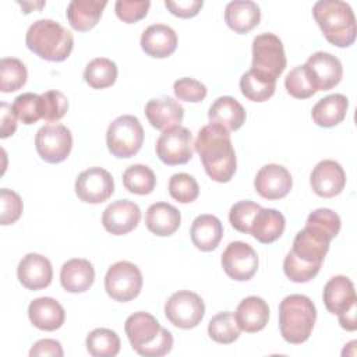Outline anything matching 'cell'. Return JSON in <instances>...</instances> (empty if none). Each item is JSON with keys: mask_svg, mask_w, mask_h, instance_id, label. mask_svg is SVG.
Returning <instances> with one entry per match:
<instances>
[{"mask_svg": "<svg viewBox=\"0 0 357 357\" xmlns=\"http://www.w3.org/2000/svg\"><path fill=\"white\" fill-rule=\"evenodd\" d=\"M165 6L176 17L191 18L199 13V10L204 6V1L202 0H177V1L166 0Z\"/></svg>", "mask_w": 357, "mask_h": 357, "instance_id": "obj_49", "label": "cell"}, {"mask_svg": "<svg viewBox=\"0 0 357 357\" xmlns=\"http://www.w3.org/2000/svg\"><path fill=\"white\" fill-rule=\"evenodd\" d=\"M132 350L145 357H162L173 347L172 333L162 328L158 319L145 311L131 314L124 324Z\"/></svg>", "mask_w": 357, "mask_h": 357, "instance_id": "obj_2", "label": "cell"}, {"mask_svg": "<svg viewBox=\"0 0 357 357\" xmlns=\"http://www.w3.org/2000/svg\"><path fill=\"white\" fill-rule=\"evenodd\" d=\"M240 326L236 321V317L230 311L219 312L208 324L209 337L220 344H230L236 342L240 336Z\"/></svg>", "mask_w": 357, "mask_h": 357, "instance_id": "obj_37", "label": "cell"}, {"mask_svg": "<svg viewBox=\"0 0 357 357\" xmlns=\"http://www.w3.org/2000/svg\"><path fill=\"white\" fill-rule=\"evenodd\" d=\"M169 194L177 202L188 204L198 198L199 187L192 176L187 173H176L169 180Z\"/></svg>", "mask_w": 357, "mask_h": 357, "instance_id": "obj_40", "label": "cell"}, {"mask_svg": "<svg viewBox=\"0 0 357 357\" xmlns=\"http://www.w3.org/2000/svg\"><path fill=\"white\" fill-rule=\"evenodd\" d=\"M220 264L230 279L245 282L257 273L258 255L248 243L231 241L223 251Z\"/></svg>", "mask_w": 357, "mask_h": 357, "instance_id": "obj_12", "label": "cell"}, {"mask_svg": "<svg viewBox=\"0 0 357 357\" xmlns=\"http://www.w3.org/2000/svg\"><path fill=\"white\" fill-rule=\"evenodd\" d=\"M211 123L219 124L229 132L238 130L245 121V110L233 96L218 98L208 110Z\"/></svg>", "mask_w": 357, "mask_h": 357, "instance_id": "obj_30", "label": "cell"}, {"mask_svg": "<svg viewBox=\"0 0 357 357\" xmlns=\"http://www.w3.org/2000/svg\"><path fill=\"white\" fill-rule=\"evenodd\" d=\"M0 114H1V124H0V138H7L13 135L17 130V116L13 110V106H10L6 102L0 103Z\"/></svg>", "mask_w": 357, "mask_h": 357, "instance_id": "obj_51", "label": "cell"}, {"mask_svg": "<svg viewBox=\"0 0 357 357\" xmlns=\"http://www.w3.org/2000/svg\"><path fill=\"white\" fill-rule=\"evenodd\" d=\"M145 116L153 128L165 131L170 127L180 126L184 117V107L169 96L151 99L145 105Z\"/></svg>", "mask_w": 357, "mask_h": 357, "instance_id": "obj_21", "label": "cell"}, {"mask_svg": "<svg viewBox=\"0 0 357 357\" xmlns=\"http://www.w3.org/2000/svg\"><path fill=\"white\" fill-rule=\"evenodd\" d=\"M93 280V265L85 258L68 259L60 269V283L68 293H84L91 289Z\"/></svg>", "mask_w": 357, "mask_h": 357, "instance_id": "obj_22", "label": "cell"}, {"mask_svg": "<svg viewBox=\"0 0 357 357\" xmlns=\"http://www.w3.org/2000/svg\"><path fill=\"white\" fill-rule=\"evenodd\" d=\"M38 155L47 163H60L67 159L73 148L71 131L63 124H47L35 135Z\"/></svg>", "mask_w": 357, "mask_h": 357, "instance_id": "obj_11", "label": "cell"}, {"mask_svg": "<svg viewBox=\"0 0 357 357\" xmlns=\"http://www.w3.org/2000/svg\"><path fill=\"white\" fill-rule=\"evenodd\" d=\"M86 350L93 357H114L120 351L119 335L107 328H96L89 332L85 340Z\"/></svg>", "mask_w": 357, "mask_h": 357, "instance_id": "obj_34", "label": "cell"}, {"mask_svg": "<svg viewBox=\"0 0 357 357\" xmlns=\"http://www.w3.org/2000/svg\"><path fill=\"white\" fill-rule=\"evenodd\" d=\"M312 15L328 42L337 47H349L356 40V17L350 4L342 0H319Z\"/></svg>", "mask_w": 357, "mask_h": 357, "instance_id": "obj_3", "label": "cell"}, {"mask_svg": "<svg viewBox=\"0 0 357 357\" xmlns=\"http://www.w3.org/2000/svg\"><path fill=\"white\" fill-rule=\"evenodd\" d=\"M286 54L282 40L271 32L259 33L252 40L251 71L276 81L286 67Z\"/></svg>", "mask_w": 357, "mask_h": 357, "instance_id": "obj_6", "label": "cell"}, {"mask_svg": "<svg viewBox=\"0 0 357 357\" xmlns=\"http://www.w3.org/2000/svg\"><path fill=\"white\" fill-rule=\"evenodd\" d=\"M17 276L20 283L28 290H40L52 283L53 268L46 257L29 252L20 261Z\"/></svg>", "mask_w": 357, "mask_h": 357, "instance_id": "obj_18", "label": "cell"}, {"mask_svg": "<svg viewBox=\"0 0 357 357\" xmlns=\"http://www.w3.org/2000/svg\"><path fill=\"white\" fill-rule=\"evenodd\" d=\"M106 4L107 1L100 0H73L67 7L66 15L75 31L86 32L99 22Z\"/></svg>", "mask_w": 357, "mask_h": 357, "instance_id": "obj_31", "label": "cell"}, {"mask_svg": "<svg viewBox=\"0 0 357 357\" xmlns=\"http://www.w3.org/2000/svg\"><path fill=\"white\" fill-rule=\"evenodd\" d=\"M315 319L317 308L304 294H290L279 304V329L287 343L301 344L308 340Z\"/></svg>", "mask_w": 357, "mask_h": 357, "instance_id": "obj_5", "label": "cell"}, {"mask_svg": "<svg viewBox=\"0 0 357 357\" xmlns=\"http://www.w3.org/2000/svg\"><path fill=\"white\" fill-rule=\"evenodd\" d=\"M310 184L317 195L332 198L343 191L346 185V173L336 160L324 159L318 162L311 172Z\"/></svg>", "mask_w": 357, "mask_h": 357, "instance_id": "obj_17", "label": "cell"}, {"mask_svg": "<svg viewBox=\"0 0 357 357\" xmlns=\"http://www.w3.org/2000/svg\"><path fill=\"white\" fill-rule=\"evenodd\" d=\"M114 192L112 174L102 167H89L81 172L75 180V194L86 204H100Z\"/></svg>", "mask_w": 357, "mask_h": 357, "instance_id": "obj_13", "label": "cell"}, {"mask_svg": "<svg viewBox=\"0 0 357 357\" xmlns=\"http://www.w3.org/2000/svg\"><path fill=\"white\" fill-rule=\"evenodd\" d=\"M329 244H331V241L325 240L319 234L304 227L303 230H300L296 234V237L293 240V247L290 251L298 259H301L307 264L322 265L324 258L329 251Z\"/></svg>", "mask_w": 357, "mask_h": 357, "instance_id": "obj_29", "label": "cell"}, {"mask_svg": "<svg viewBox=\"0 0 357 357\" xmlns=\"http://www.w3.org/2000/svg\"><path fill=\"white\" fill-rule=\"evenodd\" d=\"M305 227L319 234L328 241H332L340 231L342 222L336 212L329 208H319L312 211L305 222Z\"/></svg>", "mask_w": 357, "mask_h": 357, "instance_id": "obj_35", "label": "cell"}, {"mask_svg": "<svg viewBox=\"0 0 357 357\" xmlns=\"http://www.w3.org/2000/svg\"><path fill=\"white\" fill-rule=\"evenodd\" d=\"M225 21L237 33H247L261 21V10L257 3L250 0H234L225 8Z\"/></svg>", "mask_w": 357, "mask_h": 357, "instance_id": "obj_27", "label": "cell"}, {"mask_svg": "<svg viewBox=\"0 0 357 357\" xmlns=\"http://www.w3.org/2000/svg\"><path fill=\"white\" fill-rule=\"evenodd\" d=\"M241 93L252 102H265L275 93L276 81L268 79L248 70L240 78Z\"/></svg>", "mask_w": 357, "mask_h": 357, "instance_id": "obj_38", "label": "cell"}, {"mask_svg": "<svg viewBox=\"0 0 357 357\" xmlns=\"http://www.w3.org/2000/svg\"><path fill=\"white\" fill-rule=\"evenodd\" d=\"M117 73L114 61L107 57H96L86 64L84 79L93 89H105L116 82Z\"/></svg>", "mask_w": 357, "mask_h": 357, "instance_id": "obj_33", "label": "cell"}, {"mask_svg": "<svg viewBox=\"0 0 357 357\" xmlns=\"http://www.w3.org/2000/svg\"><path fill=\"white\" fill-rule=\"evenodd\" d=\"M0 225L3 226L15 223L21 218L24 209L21 197L15 191L8 188L0 190Z\"/></svg>", "mask_w": 357, "mask_h": 357, "instance_id": "obj_46", "label": "cell"}, {"mask_svg": "<svg viewBox=\"0 0 357 357\" xmlns=\"http://www.w3.org/2000/svg\"><path fill=\"white\" fill-rule=\"evenodd\" d=\"M123 184L126 190L137 195H148L156 185V177L151 167L145 165H131L123 173Z\"/></svg>", "mask_w": 357, "mask_h": 357, "instance_id": "obj_36", "label": "cell"}, {"mask_svg": "<svg viewBox=\"0 0 357 357\" xmlns=\"http://www.w3.org/2000/svg\"><path fill=\"white\" fill-rule=\"evenodd\" d=\"M356 311H357V303L350 305L347 310L343 312L337 314L339 317V324L343 329L346 331H356L357 329V321H356Z\"/></svg>", "mask_w": 357, "mask_h": 357, "instance_id": "obj_52", "label": "cell"}, {"mask_svg": "<svg viewBox=\"0 0 357 357\" xmlns=\"http://www.w3.org/2000/svg\"><path fill=\"white\" fill-rule=\"evenodd\" d=\"M234 317L241 331L255 333L266 326L269 319V307L264 298L250 296L240 301Z\"/></svg>", "mask_w": 357, "mask_h": 357, "instance_id": "obj_24", "label": "cell"}, {"mask_svg": "<svg viewBox=\"0 0 357 357\" xmlns=\"http://www.w3.org/2000/svg\"><path fill=\"white\" fill-rule=\"evenodd\" d=\"M322 298L326 310L336 315L357 303L354 284L347 276L343 275L333 276L326 282Z\"/></svg>", "mask_w": 357, "mask_h": 357, "instance_id": "obj_23", "label": "cell"}, {"mask_svg": "<svg viewBox=\"0 0 357 357\" xmlns=\"http://www.w3.org/2000/svg\"><path fill=\"white\" fill-rule=\"evenodd\" d=\"M173 91L178 100L191 102V103H198V102L204 100L208 93L206 86L202 82H199L194 78H187V77L178 78L173 84Z\"/></svg>", "mask_w": 357, "mask_h": 357, "instance_id": "obj_47", "label": "cell"}, {"mask_svg": "<svg viewBox=\"0 0 357 357\" xmlns=\"http://www.w3.org/2000/svg\"><path fill=\"white\" fill-rule=\"evenodd\" d=\"M18 4L22 7V10H24V13L25 14H28V13H31V8L33 7H38V8H42L43 6H45V1H39V3H21V1H18Z\"/></svg>", "mask_w": 357, "mask_h": 357, "instance_id": "obj_53", "label": "cell"}, {"mask_svg": "<svg viewBox=\"0 0 357 357\" xmlns=\"http://www.w3.org/2000/svg\"><path fill=\"white\" fill-rule=\"evenodd\" d=\"M181 223L178 209L167 202L152 204L145 213V225L148 230L159 237L172 236L176 233Z\"/></svg>", "mask_w": 357, "mask_h": 357, "instance_id": "obj_25", "label": "cell"}, {"mask_svg": "<svg viewBox=\"0 0 357 357\" xmlns=\"http://www.w3.org/2000/svg\"><path fill=\"white\" fill-rule=\"evenodd\" d=\"M284 227L286 219L282 212L272 208H261L250 226L248 234L262 244H271L283 234Z\"/></svg>", "mask_w": 357, "mask_h": 357, "instance_id": "obj_26", "label": "cell"}, {"mask_svg": "<svg viewBox=\"0 0 357 357\" xmlns=\"http://www.w3.org/2000/svg\"><path fill=\"white\" fill-rule=\"evenodd\" d=\"M321 269L319 264H307L289 251L283 261L284 275L294 283H305L314 279Z\"/></svg>", "mask_w": 357, "mask_h": 357, "instance_id": "obj_41", "label": "cell"}, {"mask_svg": "<svg viewBox=\"0 0 357 357\" xmlns=\"http://www.w3.org/2000/svg\"><path fill=\"white\" fill-rule=\"evenodd\" d=\"M142 289V273L137 265L128 261L113 264L105 276V290L116 301L134 300Z\"/></svg>", "mask_w": 357, "mask_h": 357, "instance_id": "obj_8", "label": "cell"}, {"mask_svg": "<svg viewBox=\"0 0 357 357\" xmlns=\"http://www.w3.org/2000/svg\"><path fill=\"white\" fill-rule=\"evenodd\" d=\"M26 47L47 61L66 60L74 47L73 33L53 20H38L26 31Z\"/></svg>", "mask_w": 357, "mask_h": 357, "instance_id": "obj_4", "label": "cell"}, {"mask_svg": "<svg viewBox=\"0 0 357 357\" xmlns=\"http://www.w3.org/2000/svg\"><path fill=\"white\" fill-rule=\"evenodd\" d=\"M192 134L183 126H174L165 130L155 145L158 158L169 166L184 165L192 158Z\"/></svg>", "mask_w": 357, "mask_h": 357, "instance_id": "obj_10", "label": "cell"}, {"mask_svg": "<svg viewBox=\"0 0 357 357\" xmlns=\"http://www.w3.org/2000/svg\"><path fill=\"white\" fill-rule=\"evenodd\" d=\"M13 110L18 120L24 124H33L42 119L40 95L25 92L18 95L13 102Z\"/></svg>", "mask_w": 357, "mask_h": 357, "instance_id": "obj_42", "label": "cell"}, {"mask_svg": "<svg viewBox=\"0 0 357 357\" xmlns=\"http://www.w3.org/2000/svg\"><path fill=\"white\" fill-rule=\"evenodd\" d=\"M26 67L15 57H3L0 61V91L4 93L21 89L26 82Z\"/></svg>", "mask_w": 357, "mask_h": 357, "instance_id": "obj_39", "label": "cell"}, {"mask_svg": "<svg viewBox=\"0 0 357 357\" xmlns=\"http://www.w3.org/2000/svg\"><path fill=\"white\" fill-rule=\"evenodd\" d=\"M165 315L180 329L195 328L205 315L204 300L194 291L178 290L165 304Z\"/></svg>", "mask_w": 357, "mask_h": 357, "instance_id": "obj_9", "label": "cell"}, {"mask_svg": "<svg viewBox=\"0 0 357 357\" xmlns=\"http://www.w3.org/2000/svg\"><path fill=\"white\" fill-rule=\"evenodd\" d=\"M28 317L32 325L40 331H56L66 319L63 305L52 297H39L29 303Z\"/></svg>", "mask_w": 357, "mask_h": 357, "instance_id": "obj_20", "label": "cell"}, {"mask_svg": "<svg viewBox=\"0 0 357 357\" xmlns=\"http://www.w3.org/2000/svg\"><path fill=\"white\" fill-rule=\"evenodd\" d=\"M206 174L218 183H227L236 173L237 159L230 134L219 124L204 126L194 142Z\"/></svg>", "mask_w": 357, "mask_h": 357, "instance_id": "obj_1", "label": "cell"}, {"mask_svg": "<svg viewBox=\"0 0 357 357\" xmlns=\"http://www.w3.org/2000/svg\"><path fill=\"white\" fill-rule=\"evenodd\" d=\"M151 7V1H130V0H117L114 4L116 15L126 24H134L142 20Z\"/></svg>", "mask_w": 357, "mask_h": 357, "instance_id": "obj_48", "label": "cell"}, {"mask_svg": "<svg viewBox=\"0 0 357 357\" xmlns=\"http://www.w3.org/2000/svg\"><path fill=\"white\" fill-rule=\"evenodd\" d=\"M144 128L135 116H119L107 127L106 145L116 158L127 159L134 156L141 149Z\"/></svg>", "mask_w": 357, "mask_h": 357, "instance_id": "obj_7", "label": "cell"}, {"mask_svg": "<svg viewBox=\"0 0 357 357\" xmlns=\"http://www.w3.org/2000/svg\"><path fill=\"white\" fill-rule=\"evenodd\" d=\"M63 347L60 342L54 339H40L38 340L32 349L29 350L31 357H42V356H52V357H61Z\"/></svg>", "mask_w": 357, "mask_h": 357, "instance_id": "obj_50", "label": "cell"}, {"mask_svg": "<svg viewBox=\"0 0 357 357\" xmlns=\"http://www.w3.org/2000/svg\"><path fill=\"white\" fill-rule=\"evenodd\" d=\"M190 236L192 244L201 251H212L215 250L223 236V226L222 222L215 215H199L194 219Z\"/></svg>", "mask_w": 357, "mask_h": 357, "instance_id": "obj_28", "label": "cell"}, {"mask_svg": "<svg viewBox=\"0 0 357 357\" xmlns=\"http://www.w3.org/2000/svg\"><path fill=\"white\" fill-rule=\"evenodd\" d=\"M284 86L287 93L296 99H307L317 92L310 81L304 64L290 70V73L284 78Z\"/></svg>", "mask_w": 357, "mask_h": 357, "instance_id": "obj_43", "label": "cell"}, {"mask_svg": "<svg viewBox=\"0 0 357 357\" xmlns=\"http://www.w3.org/2000/svg\"><path fill=\"white\" fill-rule=\"evenodd\" d=\"M141 47L151 57H169L177 47V35L169 25L152 24L141 35Z\"/></svg>", "mask_w": 357, "mask_h": 357, "instance_id": "obj_19", "label": "cell"}, {"mask_svg": "<svg viewBox=\"0 0 357 357\" xmlns=\"http://www.w3.org/2000/svg\"><path fill=\"white\" fill-rule=\"evenodd\" d=\"M349 109V99L342 93H332L319 99L311 112L314 123L319 127H335L342 123Z\"/></svg>", "mask_w": 357, "mask_h": 357, "instance_id": "obj_32", "label": "cell"}, {"mask_svg": "<svg viewBox=\"0 0 357 357\" xmlns=\"http://www.w3.org/2000/svg\"><path fill=\"white\" fill-rule=\"evenodd\" d=\"M141 220L139 206L128 199L112 202L102 215V225L106 231L114 236H123L132 231Z\"/></svg>", "mask_w": 357, "mask_h": 357, "instance_id": "obj_16", "label": "cell"}, {"mask_svg": "<svg viewBox=\"0 0 357 357\" xmlns=\"http://www.w3.org/2000/svg\"><path fill=\"white\" fill-rule=\"evenodd\" d=\"M304 67L315 91H329L335 88L343 75L340 60L328 52L312 53Z\"/></svg>", "mask_w": 357, "mask_h": 357, "instance_id": "obj_14", "label": "cell"}, {"mask_svg": "<svg viewBox=\"0 0 357 357\" xmlns=\"http://www.w3.org/2000/svg\"><path fill=\"white\" fill-rule=\"evenodd\" d=\"M293 178L290 172L282 165L269 163L262 166L254 180L255 191L265 199L275 201L284 198L291 190Z\"/></svg>", "mask_w": 357, "mask_h": 357, "instance_id": "obj_15", "label": "cell"}, {"mask_svg": "<svg viewBox=\"0 0 357 357\" xmlns=\"http://www.w3.org/2000/svg\"><path fill=\"white\" fill-rule=\"evenodd\" d=\"M68 110V100L60 91H46L40 95V113L46 121H57Z\"/></svg>", "mask_w": 357, "mask_h": 357, "instance_id": "obj_45", "label": "cell"}, {"mask_svg": "<svg viewBox=\"0 0 357 357\" xmlns=\"http://www.w3.org/2000/svg\"><path fill=\"white\" fill-rule=\"evenodd\" d=\"M261 208H262L261 205H258L252 201H248V199L238 201L230 208L229 222L237 231L248 234L250 226Z\"/></svg>", "mask_w": 357, "mask_h": 357, "instance_id": "obj_44", "label": "cell"}]
</instances>
